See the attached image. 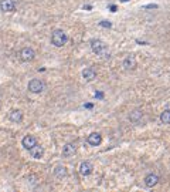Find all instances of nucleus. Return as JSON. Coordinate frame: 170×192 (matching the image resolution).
I'll list each match as a JSON object with an SVG mask.
<instances>
[{
    "label": "nucleus",
    "mask_w": 170,
    "mask_h": 192,
    "mask_svg": "<svg viewBox=\"0 0 170 192\" xmlns=\"http://www.w3.org/2000/svg\"><path fill=\"white\" fill-rule=\"evenodd\" d=\"M68 41V36L67 33L61 29H57L51 33V44L54 47H64Z\"/></svg>",
    "instance_id": "nucleus-1"
},
{
    "label": "nucleus",
    "mask_w": 170,
    "mask_h": 192,
    "mask_svg": "<svg viewBox=\"0 0 170 192\" xmlns=\"http://www.w3.org/2000/svg\"><path fill=\"white\" fill-rule=\"evenodd\" d=\"M89 46H91V50L95 54H98L101 57H109L107 44L103 43L102 40H99V39H92V40L89 41Z\"/></svg>",
    "instance_id": "nucleus-2"
},
{
    "label": "nucleus",
    "mask_w": 170,
    "mask_h": 192,
    "mask_svg": "<svg viewBox=\"0 0 170 192\" xmlns=\"http://www.w3.org/2000/svg\"><path fill=\"white\" fill-rule=\"evenodd\" d=\"M46 88L47 85L41 78H31L28 81V85H27V90L30 93H33V94H41V93L46 91Z\"/></svg>",
    "instance_id": "nucleus-3"
},
{
    "label": "nucleus",
    "mask_w": 170,
    "mask_h": 192,
    "mask_svg": "<svg viewBox=\"0 0 170 192\" xmlns=\"http://www.w3.org/2000/svg\"><path fill=\"white\" fill-rule=\"evenodd\" d=\"M20 58L24 63H30L36 58V50L33 47H23L20 50Z\"/></svg>",
    "instance_id": "nucleus-4"
},
{
    "label": "nucleus",
    "mask_w": 170,
    "mask_h": 192,
    "mask_svg": "<svg viewBox=\"0 0 170 192\" xmlns=\"http://www.w3.org/2000/svg\"><path fill=\"white\" fill-rule=\"evenodd\" d=\"M17 6L14 0H0V10L4 13H13L16 11Z\"/></svg>",
    "instance_id": "nucleus-5"
},
{
    "label": "nucleus",
    "mask_w": 170,
    "mask_h": 192,
    "mask_svg": "<svg viewBox=\"0 0 170 192\" xmlns=\"http://www.w3.org/2000/svg\"><path fill=\"white\" fill-rule=\"evenodd\" d=\"M37 144H38V142H37V138L34 137V135H30V134L26 135V137L21 139V145H23V148L27 149V151L33 149Z\"/></svg>",
    "instance_id": "nucleus-6"
},
{
    "label": "nucleus",
    "mask_w": 170,
    "mask_h": 192,
    "mask_svg": "<svg viewBox=\"0 0 170 192\" xmlns=\"http://www.w3.org/2000/svg\"><path fill=\"white\" fill-rule=\"evenodd\" d=\"M77 152V144L75 142H67L63 147V157L64 158H70Z\"/></svg>",
    "instance_id": "nucleus-7"
},
{
    "label": "nucleus",
    "mask_w": 170,
    "mask_h": 192,
    "mask_svg": "<svg viewBox=\"0 0 170 192\" xmlns=\"http://www.w3.org/2000/svg\"><path fill=\"white\" fill-rule=\"evenodd\" d=\"M78 171H80V174L82 176H88V175H91V174H92L94 165L91 164L89 161H82L80 164V168H78Z\"/></svg>",
    "instance_id": "nucleus-8"
},
{
    "label": "nucleus",
    "mask_w": 170,
    "mask_h": 192,
    "mask_svg": "<svg viewBox=\"0 0 170 192\" xmlns=\"http://www.w3.org/2000/svg\"><path fill=\"white\" fill-rule=\"evenodd\" d=\"M143 182L147 188H153V186H156L157 184H159V175H157V174H153V172H150V174H147V175L145 176Z\"/></svg>",
    "instance_id": "nucleus-9"
},
{
    "label": "nucleus",
    "mask_w": 170,
    "mask_h": 192,
    "mask_svg": "<svg viewBox=\"0 0 170 192\" xmlns=\"http://www.w3.org/2000/svg\"><path fill=\"white\" fill-rule=\"evenodd\" d=\"M82 78L87 83H91V81H94L95 78H97V70L94 67H87L82 70Z\"/></svg>",
    "instance_id": "nucleus-10"
},
{
    "label": "nucleus",
    "mask_w": 170,
    "mask_h": 192,
    "mask_svg": "<svg viewBox=\"0 0 170 192\" xmlns=\"http://www.w3.org/2000/svg\"><path fill=\"white\" fill-rule=\"evenodd\" d=\"M87 142L91 147H98V145H101V142H102V135H101L99 132H91V134L88 135Z\"/></svg>",
    "instance_id": "nucleus-11"
},
{
    "label": "nucleus",
    "mask_w": 170,
    "mask_h": 192,
    "mask_svg": "<svg viewBox=\"0 0 170 192\" xmlns=\"http://www.w3.org/2000/svg\"><path fill=\"white\" fill-rule=\"evenodd\" d=\"M129 120L133 124L140 125V122L143 121V111L142 110H133V111L129 114Z\"/></svg>",
    "instance_id": "nucleus-12"
},
{
    "label": "nucleus",
    "mask_w": 170,
    "mask_h": 192,
    "mask_svg": "<svg viewBox=\"0 0 170 192\" xmlns=\"http://www.w3.org/2000/svg\"><path fill=\"white\" fill-rule=\"evenodd\" d=\"M9 120L14 124H19V122L23 121V111L21 110H11L9 112Z\"/></svg>",
    "instance_id": "nucleus-13"
},
{
    "label": "nucleus",
    "mask_w": 170,
    "mask_h": 192,
    "mask_svg": "<svg viewBox=\"0 0 170 192\" xmlns=\"http://www.w3.org/2000/svg\"><path fill=\"white\" fill-rule=\"evenodd\" d=\"M137 66L136 63V58L133 57V56H128V57H125L124 63H122V67L125 68V70H135Z\"/></svg>",
    "instance_id": "nucleus-14"
},
{
    "label": "nucleus",
    "mask_w": 170,
    "mask_h": 192,
    "mask_svg": "<svg viewBox=\"0 0 170 192\" xmlns=\"http://www.w3.org/2000/svg\"><path fill=\"white\" fill-rule=\"evenodd\" d=\"M54 175H55V178H58V179H63V178H65L67 176V174H68V171H67V168L64 165H61V164H58V165H55V168H54Z\"/></svg>",
    "instance_id": "nucleus-15"
},
{
    "label": "nucleus",
    "mask_w": 170,
    "mask_h": 192,
    "mask_svg": "<svg viewBox=\"0 0 170 192\" xmlns=\"http://www.w3.org/2000/svg\"><path fill=\"white\" fill-rule=\"evenodd\" d=\"M28 152H30L31 158H34V159H41V158H43V155H44V148L41 147V145L37 144L36 147H34L33 149H30Z\"/></svg>",
    "instance_id": "nucleus-16"
},
{
    "label": "nucleus",
    "mask_w": 170,
    "mask_h": 192,
    "mask_svg": "<svg viewBox=\"0 0 170 192\" xmlns=\"http://www.w3.org/2000/svg\"><path fill=\"white\" fill-rule=\"evenodd\" d=\"M160 121L164 125L170 124V110H164V111L160 114Z\"/></svg>",
    "instance_id": "nucleus-17"
},
{
    "label": "nucleus",
    "mask_w": 170,
    "mask_h": 192,
    "mask_svg": "<svg viewBox=\"0 0 170 192\" xmlns=\"http://www.w3.org/2000/svg\"><path fill=\"white\" fill-rule=\"evenodd\" d=\"M99 26H102V27H111V26H112V24H111L109 21L103 20V21H101V23H99Z\"/></svg>",
    "instance_id": "nucleus-18"
},
{
    "label": "nucleus",
    "mask_w": 170,
    "mask_h": 192,
    "mask_svg": "<svg viewBox=\"0 0 170 192\" xmlns=\"http://www.w3.org/2000/svg\"><path fill=\"white\" fill-rule=\"evenodd\" d=\"M95 98H98V100L103 98V93H101V91H97V93H95Z\"/></svg>",
    "instance_id": "nucleus-19"
},
{
    "label": "nucleus",
    "mask_w": 170,
    "mask_h": 192,
    "mask_svg": "<svg viewBox=\"0 0 170 192\" xmlns=\"http://www.w3.org/2000/svg\"><path fill=\"white\" fill-rule=\"evenodd\" d=\"M145 9H157V4H147L145 6Z\"/></svg>",
    "instance_id": "nucleus-20"
},
{
    "label": "nucleus",
    "mask_w": 170,
    "mask_h": 192,
    "mask_svg": "<svg viewBox=\"0 0 170 192\" xmlns=\"http://www.w3.org/2000/svg\"><path fill=\"white\" fill-rule=\"evenodd\" d=\"M109 9H111V11H116V6H113V4H111Z\"/></svg>",
    "instance_id": "nucleus-21"
},
{
    "label": "nucleus",
    "mask_w": 170,
    "mask_h": 192,
    "mask_svg": "<svg viewBox=\"0 0 170 192\" xmlns=\"http://www.w3.org/2000/svg\"><path fill=\"white\" fill-rule=\"evenodd\" d=\"M85 108H92V104H85Z\"/></svg>",
    "instance_id": "nucleus-22"
},
{
    "label": "nucleus",
    "mask_w": 170,
    "mask_h": 192,
    "mask_svg": "<svg viewBox=\"0 0 170 192\" xmlns=\"http://www.w3.org/2000/svg\"><path fill=\"white\" fill-rule=\"evenodd\" d=\"M122 2H128V0H122Z\"/></svg>",
    "instance_id": "nucleus-23"
}]
</instances>
